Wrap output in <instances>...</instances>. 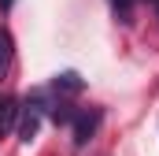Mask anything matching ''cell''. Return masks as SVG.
I'll list each match as a JSON object with an SVG mask.
<instances>
[{
  "instance_id": "obj_1",
  "label": "cell",
  "mask_w": 159,
  "mask_h": 156,
  "mask_svg": "<svg viewBox=\"0 0 159 156\" xmlns=\"http://www.w3.org/2000/svg\"><path fill=\"white\" fill-rule=\"evenodd\" d=\"M41 104H44V97H30L26 100V108H22V119H19V141H34L41 130Z\"/></svg>"
},
{
  "instance_id": "obj_2",
  "label": "cell",
  "mask_w": 159,
  "mask_h": 156,
  "mask_svg": "<svg viewBox=\"0 0 159 156\" xmlns=\"http://www.w3.org/2000/svg\"><path fill=\"white\" fill-rule=\"evenodd\" d=\"M96 126H100V108H89V112H78L74 115V145L78 149L96 134Z\"/></svg>"
},
{
  "instance_id": "obj_3",
  "label": "cell",
  "mask_w": 159,
  "mask_h": 156,
  "mask_svg": "<svg viewBox=\"0 0 159 156\" xmlns=\"http://www.w3.org/2000/svg\"><path fill=\"white\" fill-rule=\"evenodd\" d=\"M15 119H19V100H15V97H4V100H0V138L11 134Z\"/></svg>"
},
{
  "instance_id": "obj_4",
  "label": "cell",
  "mask_w": 159,
  "mask_h": 156,
  "mask_svg": "<svg viewBox=\"0 0 159 156\" xmlns=\"http://www.w3.org/2000/svg\"><path fill=\"white\" fill-rule=\"evenodd\" d=\"M11 67V37H7V30H0V75Z\"/></svg>"
},
{
  "instance_id": "obj_5",
  "label": "cell",
  "mask_w": 159,
  "mask_h": 156,
  "mask_svg": "<svg viewBox=\"0 0 159 156\" xmlns=\"http://www.w3.org/2000/svg\"><path fill=\"white\" fill-rule=\"evenodd\" d=\"M59 85H63V89H70V93H78V89H81V78L74 75V71H67V75L56 78V89H59Z\"/></svg>"
},
{
  "instance_id": "obj_6",
  "label": "cell",
  "mask_w": 159,
  "mask_h": 156,
  "mask_svg": "<svg viewBox=\"0 0 159 156\" xmlns=\"http://www.w3.org/2000/svg\"><path fill=\"white\" fill-rule=\"evenodd\" d=\"M115 11H119L122 22H129V15H133V0H115Z\"/></svg>"
},
{
  "instance_id": "obj_7",
  "label": "cell",
  "mask_w": 159,
  "mask_h": 156,
  "mask_svg": "<svg viewBox=\"0 0 159 156\" xmlns=\"http://www.w3.org/2000/svg\"><path fill=\"white\" fill-rule=\"evenodd\" d=\"M0 4H4V7H11V0H0Z\"/></svg>"
},
{
  "instance_id": "obj_8",
  "label": "cell",
  "mask_w": 159,
  "mask_h": 156,
  "mask_svg": "<svg viewBox=\"0 0 159 156\" xmlns=\"http://www.w3.org/2000/svg\"><path fill=\"white\" fill-rule=\"evenodd\" d=\"M156 7H159V0H156Z\"/></svg>"
}]
</instances>
